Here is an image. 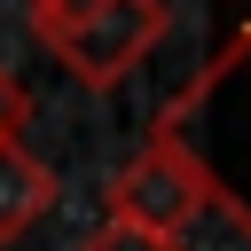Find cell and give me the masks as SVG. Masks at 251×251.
<instances>
[{
	"label": "cell",
	"instance_id": "obj_5",
	"mask_svg": "<svg viewBox=\"0 0 251 251\" xmlns=\"http://www.w3.org/2000/svg\"><path fill=\"white\" fill-rule=\"evenodd\" d=\"M24 118H31V94H24V78L0 63V141H24Z\"/></svg>",
	"mask_w": 251,
	"mask_h": 251
},
{
	"label": "cell",
	"instance_id": "obj_3",
	"mask_svg": "<svg viewBox=\"0 0 251 251\" xmlns=\"http://www.w3.org/2000/svg\"><path fill=\"white\" fill-rule=\"evenodd\" d=\"M196 220H204V180H196V165H188L165 133H149V141L118 165V180H110V196H102V227H133V235L180 243Z\"/></svg>",
	"mask_w": 251,
	"mask_h": 251
},
{
	"label": "cell",
	"instance_id": "obj_2",
	"mask_svg": "<svg viewBox=\"0 0 251 251\" xmlns=\"http://www.w3.org/2000/svg\"><path fill=\"white\" fill-rule=\"evenodd\" d=\"M24 16L39 31V47L78 86H118L173 31V8L165 0H24Z\"/></svg>",
	"mask_w": 251,
	"mask_h": 251
},
{
	"label": "cell",
	"instance_id": "obj_1",
	"mask_svg": "<svg viewBox=\"0 0 251 251\" xmlns=\"http://www.w3.org/2000/svg\"><path fill=\"white\" fill-rule=\"evenodd\" d=\"M204 180V212H220L251 243V24H235L212 63L157 110V126Z\"/></svg>",
	"mask_w": 251,
	"mask_h": 251
},
{
	"label": "cell",
	"instance_id": "obj_4",
	"mask_svg": "<svg viewBox=\"0 0 251 251\" xmlns=\"http://www.w3.org/2000/svg\"><path fill=\"white\" fill-rule=\"evenodd\" d=\"M47 204H55V173L24 141H0V243H16Z\"/></svg>",
	"mask_w": 251,
	"mask_h": 251
},
{
	"label": "cell",
	"instance_id": "obj_6",
	"mask_svg": "<svg viewBox=\"0 0 251 251\" xmlns=\"http://www.w3.org/2000/svg\"><path fill=\"white\" fill-rule=\"evenodd\" d=\"M78 251H188V243H157V235H133V227H94Z\"/></svg>",
	"mask_w": 251,
	"mask_h": 251
}]
</instances>
